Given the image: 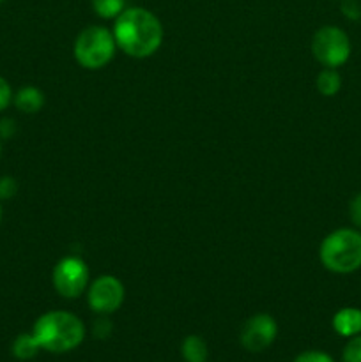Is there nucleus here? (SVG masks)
Returning <instances> with one entry per match:
<instances>
[{
  "label": "nucleus",
  "mask_w": 361,
  "mask_h": 362,
  "mask_svg": "<svg viewBox=\"0 0 361 362\" xmlns=\"http://www.w3.org/2000/svg\"><path fill=\"white\" fill-rule=\"evenodd\" d=\"M41 350L52 354L71 352L81 345L85 338V325L80 318L67 311H48L35 320L32 329Z\"/></svg>",
  "instance_id": "obj_2"
},
{
  "label": "nucleus",
  "mask_w": 361,
  "mask_h": 362,
  "mask_svg": "<svg viewBox=\"0 0 361 362\" xmlns=\"http://www.w3.org/2000/svg\"><path fill=\"white\" fill-rule=\"evenodd\" d=\"M124 303V286L113 276H101L88 288V306L92 311L110 315Z\"/></svg>",
  "instance_id": "obj_8"
},
{
  "label": "nucleus",
  "mask_w": 361,
  "mask_h": 362,
  "mask_svg": "<svg viewBox=\"0 0 361 362\" xmlns=\"http://www.w3.org/2000/svg\"><path fill=\"white\" fill-rule=\"evenodd\" d=\"M92 332H94L96 338H99V339L108 338V336L112 334V324H110L108 320H98L94 324V329H92Z\"/></svg>",
  "instance_id": "obj_20"
},
{
  "label": "nucleus",
  "mask_w": 361,
  "mask_h": 362,
  "mask_svg": "<svg viewBox=\"0 0 361 362\" xmlns=\"http://www.w3.org/2000/svg\"><path fill=\"white\" fill-rule=\"evenodd\" d=\"M294 362H335L333 357L326 352H319V350H308V352L299 354L294 359Z\"/></svg>",
  "instance_id": "obj_17"
},
{
  "label": "nucleus",
  "mask_w": 361,
  "mask_h": 362,
  "mask_svg": "<svg viewBox=\"0 0 361 362\" xmlns=\"http://www.w3.org/2000/svg\"><path fill=\"white\" fill-rule=\"evenodd\" d=\"M53 286L66 299H76L84 293L88 283V269L84 260L76 257H66L55 265L52 274Z\"/></svg>",
  "instance_id": "obj_6"
},
{
  "label": "nucleus",
  "mask_w": 361,
  "mask_h": 362,
  "mask_svg": "<svg viewBox=\"0 0 361 362\" xmlns=\"http://www.w3.org/2000/svg\"><path fill=\"white\" fill-rule=\"evenodd\" d=\"M113 37L124 53L134 59H145L161 46L163 27L151 11L127 7L115 18Z\"/></svg>",
  "instance_id": "obj_1"
},
{
  "label": "nucleus",
  "mask_w": 361,
  "mask_h": 362,
  "mask_svg": "<svg viewBox=\"0 0 361 362\" xmlns=\"http://www.w3.org/2000/svg\"><path fill=\"white\" fill-rule=\"evenodd\" d=\"M321 262L336 274H349L361 267V233L342 228L329 233L321 244Z\"/></svg>",
  "instance_id": "obj_3"
},
{
  "label": "nucleus",
  "mask_w": 361,
  "mask_h": 362,
  "mask_svg": "<svg viewBox=\"0 0 361 362\" xmlns=\"http://www.w3.org/2000/svg\"><path fill=\"white\" fill-rule=\"evenodd\" d=\"M0 221H2V205H0Z\"/></svg>",
  "instance_id": "obj_23"
},
{
  "label": "nucleus",
  "mask_w": 361,
  "mask_h": 362,
  "mask_svg": "<svg viewBox=\"0 0 361 362\" xmlns=\"http://www.w3.org/2000/svg\"><path fill=\"white\" fill-rule=\"evenodd\" d=\"M342 11L347 14V16L353 18V20H356V18L360 16V9L356 7V2H354V0H345L342 6Z\"/></svg>",
  "instance_id": "obj_22"
},
{
  "label": "nucleus",
  "mask_w": 361,
  "mask_h": 362,
  "mask_svg": "<svg viewBox=\"0 0 361 362\" xmlns=\"http://www.w3.org/2000/svg\"><path fill=\"white\" fill-rule=\"evenodd\" d=\"M276 334H278V325H276V320L271 315H253V317L244 322L243 329H241V345L248 352H264L265 349L273 345Z\"/></svg>",
  "instance_id": "obj_7"
},
{
  "label": "nucleus",
  "mask_w": 361,
  "mask_h": 362,
  "mask_svg": "<svg viewBox=\"0 0 361 362\" xmlns=\"http://www.w3.org/2000/svg\"><path fill=\"white\" fill-rule=\"evenodd\" d=\"M14 133V122L11 119L0 120V138H11Z\"/></svg>",
  "instance_id": "obj_21"
},
{
  "label": "nucleus",
  "mask_w": 361,
  "mask_h": 362,
  "mask_svg": "<svg viewBox=\"0 0 361 362\" xmlns=\"http://www.w3.org/2000/svg\"><path fill=\"white\" fill-rule=\"evenodd\" d=\"M0 152H2V138H0Z\"/></svg>",
  "instance_id": "obj_24"
},
{
  "label": "nucleus",
  "mask_w": 361,
  "mask_h": 362,
  "mask_svg": "<svg viewBox=\"0 0 361 362\" xmlns=\"http://www.w3.org/2000/svg\"><path fill=\"white\" fill-rule=\"evenodd\" d=\"M18 193V182L13 177H0V200H9Z\"/></svg>",
  "instance_id": "obj_16"
},
{
  "label": "nucleus",
  "mask_w": 361,
  "mask_h": 362,
  "mask_svg": "<svg viewBox=\"0 0 361 362\" xmlns=\"http://www.w3.org/2000/svg\"><path fill=\"white\" fill-rule=\"evenodd\" d=\"M13 101V90H11V85L7 83L6 78L0 76V112L6 110L7 106Z\"/></svg>",
  "instance_id": "obj_18"
},
{
  "label": "nucleus",
  "mask_w": 361,
  "mask_h": 362,
  "mask_svg": "<svg viewBox=\"0 0 361 362\" xmlns=\"http://www.w3.org/2000/svg\"><path fill=\"white\" fill-rule=\"evenodd\" d=\"M333 329L340 336H357L361 332V310L356 308H343L333 317Z\"/></svg>",
  "instance_id": "obj_9"
},
{
  "label": "nucleus",
  "mask_w": 361,
  "mask_h": 362,
  "mask_svg": "<svg viewBox=\"0 0 361 362\" xmlns=\"http://www.w3.org/2000/svg\"><path fill=\"white\" fill-rule=\"evenodd\" d=\"M340 87H342V78H340V74L336 73L335 69H331V67L324 69L317 76V90L321 92L322 95L331 98V95H335L336 92L340 90Z\"/></svg>",
  "instance_id": "obj_13"
},
{
  "label": "nucleus",
  "mask_w": 361,
  "mask_h": 362,
  "mask_svg": "<svg viewBox=\"0 0 361 362\" xmlns=\"http://www.w3.org/2000/svg\"><path fill=\"white\" fill-rule=\"evenodd\" d=\"M311 52L322 66L335 69L349 59L350 41L342 28L322 27L311 39Z\"/></svg>",
  "instance_id": "obj_5"
},
{
  "label": "nucleus",
  "mask_w": 361,
  "mask_h": 362,
  "mask_svg": "<svg viewBox=\"0 0 361 362\" xmlns=\"http://www.w3.org/2000/svg\"><path fill=\"white\" fill-rule=\"evenodd\" d=\"M41 350L39 343L35 341L34 334H20L13 341V356L18 361H30L38 356V352Z\"/></svg>",
  "instance_id": "obj_12"
},
{
  "label": "nucleus",
  "mask_w": 361,
  "mask_h": 362,
  "mask_svg": "<svg viewBox=\"0 0 361 362\" xmlns=\"http://www.w3.org/2000/svg\"><path fill=\"white\" fill-rule=\"evenodd\" d=\"M115 46L113 32L94 25L78 34L74 41V57H76V62L85 69H101L113 59Z\"/></svg>",
  "instance_id": "obj_4"
},
{
  "label": "nucleus",
  "mask_w": 361,
  "mask_h": 362,
  "mask_svg": "<svg viewBox=\"0 0 361 362\" xmlns=\"http://www.w3.org/2000/svg\"><path fill=\"white\" fill-rule=\"evenodd\" d=\"M14 106L23 113H38L45 106V95L35 87H23L13 95Z\"/></svg>",
  "instance_id": "obj_10"
},
{
  "label": "nucleus",
  "mask_w": 361,
  "mask_h": 362,
  "mask_svg": "<svg viewBox=\"0 0 361 362\" xmlns=\"http://www.w3.org/2000/svg\"><path fill=\"white\" fill-rule=\"evenodd\" d=\"M350 219L357 228H361V193H357L350 202Z\"/></svg>",
  "instance_id": "obj_19"
},
{
  "label": "nucleus",
  "mask_w": 361,
  "mask_h": 362,
  "mask_svg": "<svg viewBox=\"0 0 361 362\" xmlns=\"http://www.w3.org/2000/svg\"><path fill=\"white\" fill-rule=\"evenodd\" d=\"M180 354H183L186 362H207L209 359V349L205 345L204 339L200 336H188L180 346Z\"/></svg>",
  "instance_id": "obj_11"
},
{
  "label": "nucleus",
  "mask_w": 361,
  "mask_h": 362,
  "mask_svg": "<svg viewBox=\"0 0 361 362\" xmlns=\"http://www.w3.org/2000/svg\"><path fill=\"white\" fill-rule=\"evenodd\" d=\"M342 362H361V336H353L342 354Z\"/></svg>",
  "instance_id": "obj_15"
},
{
  "label": "nucleus",
  "mask_w": 361,
  "mask_h": 362,
  "mask_svg": "<svg viewBox=\"0 0 361 362\" xmlns=\"http://www.w3.org/2000/svg\"><path fill=\"white\" fill-rule=\"evenodd\" d=\"M92 9L105 20L117 18L126 9V0H92Z\"/></svg>",
  "instance_id": "obj_14"
}]
</instances>
